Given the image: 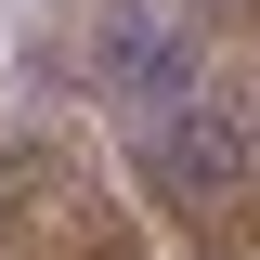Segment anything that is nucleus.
<instances>
[{
    "label": "nucleus",
    "mask_w": 260,
    "mask_h": 260,
    "mask_svg": "<svg viewBox=\"0 0 260 260\" xmlns=\"http://www.w3.org/2000/svg\"><path fill=\"white\" fill-rule=\"evenodd\" d=\"M0 260H143V221L78 143H0Z\"/></svg>",
    "instance_id": "nucleus-1"
}]
</instances>
